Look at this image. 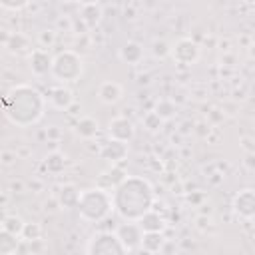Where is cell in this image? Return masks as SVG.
<instances>
[{"instance_id":"obj_1","label":"cell","mask_w":255,"mask_h":255,"mask_svg":"<svg viewBox=\"0 0 255 255\" xmlns=\"http://www.w3.org/2000/svg\"><path fill=\"white\" fill-rule=\"evenodd\" d=\"M114 209L124 221L137 223L153 207V189L143 177H126L122 185L112 191Z\"/></svg>"},{"instance_id":"obj_2","label":"cell","mask_w":255,"mask_h":255,"mask_svg":"<svg viewBox=\"0 0 255 255\" xmlns=\"http://www.w3.org/2000/svg\"><path fill=\"white\" fill-rule=\"evenodd\" d=\"M4 112L6 118L18 128L34 126L42 120L46 112V98L36 88L28 84H18L6 94Z\"/></svg>"},{"instance_id":"obj_3","label":"cell","mask_w":255,"mask_h":255,"mask_svg":"<svg viewBox=\"0 0 255 255\" xmlns=\"http://www.w3.org/2000/svg\"><path fill=\"white\" fill-rule=\"evenodd\" d=\"M114 209V197L108 189L96 185L90 189H84L80 193V201H78V213L84 221L90 223H98L102 221L110 211Z\"/></svg>"},{"instance_id":"obj_4","label":"cell","mask_w":255,"mask_h":255,"mask_svg":"<svg viewBox=\"0 0 255 255\" xmlns=\"http://www.w3.org/2000/svg\"><path fill=\"white\" fill-rule=\"evenodd\" d=\"M84 74V60L76 50H64L54 56L52 64V76L58 82H78Z\"/></svg>"},{"instance_id":"obj_5","label":"cell","mask_w":255,"mask_h":255,"mask_svg":"<svg viewBox=\"0 0 255 255\" xmlns=\"http://www.w3.org/2000/svg\"><path fill=\"white\" fill-rule=\"evenodd\" d=\"M86 253L88 255H128V249L122 245L116 233L100 231L90 237Z\"/></svg>"},{"instance_id":"obj_6","label":"cell","mask_w":255,"mask_h":255,"mask_svg":"<svg viewBox=\"0 0 255 255\" xmlns=\"http://www.w3.org/2000/svg\"><path fill=\"white\" fill-rule=\"evenodd\" d=\"M199 56H201V48H199V44L193 42L191 38H181V40H177V42L173 44V48H171V58H173L177 64H181V66H191V64H195V62L199 60Z\"/></svg>"},{"instance_id":"obj_7","label":"cell","mask_w":255,"mask_h":255,"mask_svg":"<svg viewBox=\"0 0 255 255\" xmlns=\"http://www.w3.org/2000/svg\"><path fill=\"white\" fill-rule=\"evenodd\" d=\"M116 235L118 239L122 241V245L128 249V253L135 251L141 247V237H143V231L137 223L133 221H126V223H120V227L116 229Z\"/></svg>"},{"instance_id":"obj_8","label":"cell","mask_w":255,"mask_h":255,"mask_svg":"<svg viewBox=\"0 0 255 255\" xmlns=\"http://www.w3.org/2000/svg\"><path fill=\"white\" fill-rule=\"evenodd\" d=\"M231 209L235 215L243 219H253L255 217V189H241L233 195Z\"/></svg>"},{"instance_id":"obj_9","label":"cell","mask_w":255,"mask_h":255,"mask_svg":"<svg viewBox=\"0 0 255 255\" xmlns=\"http://www.w3.org/2000/svg\"><path fill=\"white\" fill-rule=\"evenodd\" d=\"M108 135H110V139H116V141H122V143H129L133 139V135H135V128L128 118L118 116V118L110 120Z\"/></svg>"},{"instance_id":"obj_10","label":"cell","mask_w":255,"mask_h":255,"mask_svg":"<svg viewBox=\"0 0 255 255\" xmlns=\"http://www.w3.org/2000/svg\"><path fill=\"white\" fill-rule=\"evenodd\" d=\"M28 62H30V70L36 78H44L46 74H52V64H54V58L50 56L48 50H42V48H36L30 56H28Z\"/></svg>"},{"instance_id":"obj_11","label":"cell","mask_w":255,"mask_h":255,"mask_svg":"<svg viewBox=\"0 0 255 255\" xmlns=\"http://www.w3.org/2000/svg\"><path fill=\"white\" fill-rule=\"evenodd\" d=\"M4 48L16 56H30L36 48H32V42L26 34L22 32H12V34H4Z\"/></svg>"},{"instance_id":"obj_12","label":"cell","mask_w":255,"mask_h":255,"mask_svg":"<svg viewBox=\"0 0 255 255\" xmlns=\"http://www.w3.org/2000/svg\"><path fill=\"white\" fill-rule=\"evenodd\" d=\"M96 94H98V100L102 104L114 106V104H118L124 98V88H122V84H118L114 80H106V82H102L98 86V92Z\"/></svg>"},{"instance_id":"obj_13","label":"cell","mask_w":255,"mask_h":255,"mask_svg":"<svg viewBox=\"0 0 255 255\" xmlns=\"http://www.w3.org/2000/svg\"><path fill=\"white\" fill-rule=\"evenodd\" d=\"M48 104L54 108V110H60V112H66L74 106V94L70 88L66 86H56L48 92Z\"/></svg>"},{"instance_id":"obj_14","label":"cell","mask_w":255,"mask_h":255,"mask_svg":"<svg viewBox=\"0 0 255 255\" xmlns=\"http://www.w3.org/2000/svg\"><path fill=\"white\" fill-rule=\"evenodd\" d=\"M126 155H128V143H122L116 139H110L100 147V157L110 163H118V161L126 159Z\"/></svg>"},{"instance_id":"obj_15","label":"cell","mask_w":255,"mask_h":255,"mask_svg":"<svg viewBox=\"0 0 255 255\" xmlns=\"http://www.w3.org/2000/svg\"><path fill=\"white\" fill-rule=\"evenodd\" d=\"M118 56H120V60H122L124 64H128V66H137V64H141L145 52H143V46H141L139 42H133V40H131V42H126V44L120 48Z\"/></svg>"},{"instance_id":"obj_16","label":"cell","mask_w":255,"mask_h":255,"mask_svg":"<svg viewBox=\"0 0 255 255\" xmlns=\"http://www.w3.org/2000/svg\"><path fill=\"white\" fill-rule=\"evenodd\" d=\"M102 16H104L102 4H98V2H84V4H80V20L88 26V30L96 28L100 24Z\"/></svg>"},{"instance_id":"obj_17","label":"cell","mask_w":255,"mask_h":255,"mask_svg":"<svg viewBox=\"0 0 255 255\" xmlns=\"http://www.w3.org/2000/svg\"><path fill=\"white\" fill-rule=\"evenodd\" d=\"M74 131H76V135H78L80 139H92V137L98 135L100 124H98V120L92 118V116H82V118L76 122Z\"/></svg>"},{"instance_id":"obj_18","label":"cell","mask_w":255,"mask_h":255,"mask_svg":"<svg viewBox=\"0 0 255 255\" xmlns=\"http://www.w3.org/2000/svg\"><path fill=\"white\" fill-rule=\"evenodd\" d=\"M137 225L141 227L143 233H163V229H165V219H163L159 213H155V211L151 209V211H147V213L137 221Z\"/></svg>"},{"instance_id":"obj_19","label":"cell","mask_w":255,"mask_h":255,"mask_svg":"<svg viewBox=\"0 0 255 255\" xmlns=\"http://www.w3.org/2000/svg\"><path fill=\"white\" fill-rule=\"evenodd\" d=\"M165 237H163V233H143V237H141V251L143 253H149V255H155V253H159V251H163V247H165Z\"/></svg>"},{"instance_id":"obj_20","label":"cell","mask_w":255,"mask_h":255,"mask_svg":"<svg viewBox=\"0 0 255 255\" xmlns=\"http://www.w3.org/2000/svg\"><path fill=\"white\" fill-rule=\"evenodd\" d=\"M80 193H82V191H78V189H76V185L68 183V185H64V187L58 191L56 199H58L60 207H64V209H72V207H78Z\"/></svg>"},{"instance_id":"obj_21","label":"cell","mask_w":255,"mask_h":255,"mask_svg":"<svg viewBox=\"0 0 255 255\" xmlns=\"http://www.w3.org/2000/svg\"><path fill=\"white\" fill-rule=\"evenodd\" d=\"M24 227H26V221L20 215H16V213H8L2 219V231H8V233H12V235H16L20 239H22Z\"/></svg>"},{"instance_id":"obj_22","label":"cell","mask_w":255,"mask_h":255,"mask_svg":"<svg viewBox=\"0 0 255 255\" xmlns=\"http://www.w3.org/2000/svg\"><path fill=\"white\" fill-rule=\"evenodd\" d=\"M126 177H128V175H126L120 167H112L110 171L102 173V177H100V185H104V181H108L104 189H108V191H110V189H116L118 185H122V183L126 181Z\"/></svg>"},{"instance_id":"obj_23","label":"cell","mask_w":255,"mask_h":255,"mask_svg":"<svg viewBox=\"0 0 255 255\" xmlns=\"http://www.w3.org/2000/svg\"><path fill=\"white\" fill-rule=\"evenodd\" d=\"M153 112H155L163 122H167V120H171V118L177 114V104H175L173 100H169V98H161V100L155 102Z\"/></svg>"},{"instance_id":"obj_24","label":"cell","mask_w":255,"mask_h":255,"mask_svg":"<svg viewBox=\"0 0 255 255\" xmlns=\"http://www.w3.org/2000/svg\"><path fill=\"white\" fill-rule=\"evenodd\" d=\"M44 167L48 169V173L58 175V173H62L64 167H66V157H64L60 151H52V153L46 155V159H44Z\"/></svg>"},{"instance_id":"obj_25","label":"cell","mask_w":255,"mask_h":255,"mask_svg":"<svg viewBox=\"0 0 255 255\" xmlns=\"http://www.w3.org/2000/svg\"><path fill=\"white\" fill-rule=\"evenodd\" d=\"M18 241H20V237H16L8 231H2L0 233V255H14L18 249Z\"/></svg>"},{"instance_id":"obj_26","label":"cell","mask_w":255,"mask_h":255,"mask_svg":"<svg viewBox=\"0 0 255 255\" xmlns=\"http://www.w3.org/2000/svg\"><path fill=\"white\" fill-rule=\"evenodd\" d=\"M141 126H143L149 133H157V131L161 129V126H163V120L151 110V112H145V114L141 116Z\"/></svg>"},{"instance_id":"obj_27","label":"cell","mask_w":255,"mask_h":255,"mask_svg":"<svg viewBox=\"0 0 255 255\" xmlns=\"http://www.w3.org/2000/svg\"><path fill=\"white\" fill-rule=\"evenodd\" d=\"M171 48H173V46H171L167 40H153V42H151V54H153L155 58H159V60L171 56Z\"/></svg>"},{"instance_id":"obj_28","label":"cell","mask_w":255,"mask_h":255,"mask_svg":"<svg viewBox=\"0 0 255 255\" xmlns=\"http://www.w3.org/2000/svg\"><path fill=\"white\" fill-rule=\"evenodd\" d=\"M22 239H26L28 243H32V241H40V239H42V225L36 223V221L26 223L24 233H22Z\"/></svg>"},{"instance_id":"obj_29","label":"cell","mask_w":255,"mask_h":255,"mask_svg":"<svg viewBox=\"0 0 255 255\" xmlns=\"http://www.w3.org/2000/svg\"><path fill=\"white\" fill-rule=\"evenodd\" d=\"M56 38H58L56 30H42V32L38 34V44H40L42 50H50V48L56 44Z\"/></svg>"},{"instance_id":"obj_30","label":"cell","mask_w":255,"mask_h":255,"mask_svg":"<svg viewBox=\"0 0 255 255\" xmlns=\"http://www.w3.org/2000/svg\"><path fill=\"white\" fill-rule=\"evenodd\" d=\"M16 159H18V153H16V151H12V149H2V151H0V161H2L4 167L14 165Z\"/></svg>"},{"instance_id":"obj_31","label":"cell","mask_w":255,"mask_h":255,"mask_svg":"<svg viewBox=\"0 0 255 255\" xmlns=\"http://www.w3.org/2000/svg\"><path fill=\"white\" fill-rule=\"evenodd\" d=\"M243 165L247 171H253L255 173V151H249L243 155Z\"/></svg>"},{"instance_id":"obj_32","label":"cell","mask_w":255,"mask_h":255,"mask_svg":"<svg viewBox=\"0 0 255 255\" xmlns=\"http://www.w3.org/2000/svg\"><path fill=\"white\" fill-rule=\"evenodd\" d=\"M0 6H2L4 10H22V8L30 6V4H28V2H6V0H2Z\"/></svg>"},{"instance_id":"obj_33","label":"cell","mask_w":255,"mask_h":255,"mask_svg":"<svg viewBox=\"0 0 255 255\" xmlns=\"http://www.w3.org/2000/svg\"><path fill=\"white\" fill-rule=\"evenodd\" d=\"M195 221H197V229H201V231H203L205 227H209V223H211V219H209L207 215H197Z\"/></svg>"},{"instance_id":"obj_34","label":"cell","mask_w":255,"mask_h":255,"mask_svg":"<svg viewBox=\"0 0 255 255\" xmlns=\"http://www.w3.org/2000/svg\"><path fill=\"white\" fill-rule=\"evenodd\" d=\"M251 143H253V139H251V137H243V139H241V147H245V149H247L245 153L255 151V145H251Z\"/></svg>"},{"instance_id":"obj_35","label":"cell","mask_w":255,"mask_h":255,"mask_svg":"<svg viewBox=\"0 0 255 255\" xmlns=\"http://www.w3.org/2000/svg\"><path fill=\"white\" fill-rule=\"evenodd\" d=\"M48 135H50V137H56V135H58V129L50 128V129H48Z\"/></svg>"},{"instance_id":"obj_36","label":"cell","mask_w":255,"mask_h":255,"mask_svg":"<svg viewBox=\"0 0 255 255\" xmlns=\"http://www.w3.org/2000/svg\"><path fill=\"white\" fill-rule=\"evenodd\" d=\"M189 126H191V124H183V126H181V131L187 133V131H189Z\"/></svg>"},{"instance_id":"obj_37","label":"cell","mask_w":255,"mask_h":255,"mask_svg":"<svg viewBox=\"0 0 255 255\" xmlns=\"http://www.w3.org/2000/svg\"><path fill=\"white\" fill-rule=\"evenodd\" d=\"M249 54H251V58H255V44L249 46Z\"/></svg>"}]
</instances>
